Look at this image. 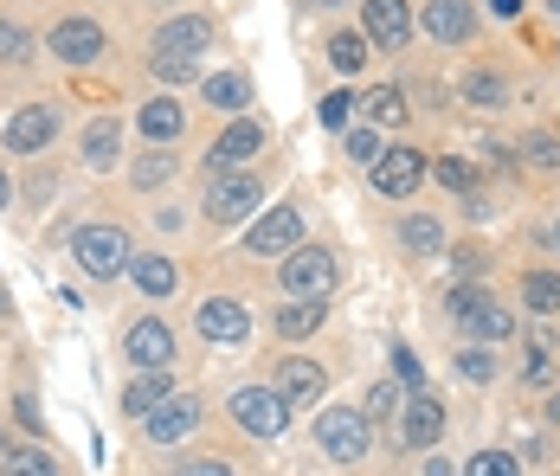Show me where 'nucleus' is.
<instances>
[{
	"mask_svg": "<svg viewBox=\"0 0 560 476\" xmlns=\"http://www.w3.org/2000/svg\"><path fill=\"white\" fill-rule=\"evenodd\" d=\"M283 290L296 297V303H323L329 290H336V258L323 252V245H296L290 258H283Z\"/></svg>",
	"mask_w": 560,
	"mask_h": 476,
	"instance_id": "nucleus-1",
	"label": "nucleus"
},
{
	"mask_svg": "<svg viewBox=\"0 0 560 476\" xmlns=\"http://www.w3.org/2000/svg\"><path fill=\"white\" fill-rule=\"evenodd\" d=\"M71 258H78V270L84 277H122L129 270V239L116 232V225H84L78 239H71Z\"/></svg>",
	"mask_w": 560,
	"mask_h": 476,
	"instance_id": "nucleus-2",
	"label": "nucleus"
},
{
	"mask_svg": "<svg viewBox=\"0 0 560 476\" xmlns=\"http://www.w3.org/2000/svg\"><path fill=\"white\" fill-rule=\"evenodd\" d=\"M451 316L464 322L477 341H503V335H515V316H509L503 303H490L477 283H457V290H451Z\"/></svg>",
	"mask_w": 560,
	"mask_h": 476,
	"instance_id": "nucleus-3",
	"label": "nucleus"
},
{
	"mask_svg": "<svg viewBox=\"0 0 560 476\" xmlns=\"http://www.w3.org/2000/svg\"><path fill=\"white\" fill-rule=\"evenodd\" d=\"M296 245H303V212L296 207L265 212V219L245 232V252H252V258H290Z\"/></svg>",
	"mask_w": 560,
	"mask_h": 476,
	"instance_id": "nucleus-4",
	"label": "nucleus"
},
{
	"mask_svg": "<svg viewBox=\"0 0 560 476\" xmlns=\"http://www.w3.org/2000/svg\"><path fill=\"white\" fill-rule=\"evenodd\" d=\"M316 438H323V451L336 457V464H361L368 457V419L361 413H348V406H336V413H323V425H316Z\"/></svg>",
	"mask_w": 560,
	"mask_h": 476,
	"instance_id": "nucleus-5",
	"label": "nucleus"
},
{
	"mask_svg": "<svg viewBox=\"0 0 560 476\" xmlns=\"http://www.w3.org/2000/svg\"><path fill=\"white\" fill-rule=\"evenodd\" d=\"M283 406L278 393H265V386H238L232 393V419H238V431H252V438H278L283 431Z\"/></svg>",
	"mask_w": 560,
	"mask_h": 476,
	"instance_id": "nucleus-6",
	"label": "nucleus"
},
{
	"mask_svg": "<svg viewBox=\"0 0 560 476\" xmlns=\"http://www.w3.org/2000/svg\"><path fill=\"white\" fill-rule=\"evenodd\" d=\"M258 200H265V181L258 174H220L213 187H207V212L213 219H245V212H258Z\"/></svg>",
	"mask_w": 560,
	"mask_h": 476,
	"instance_id": "nucleus-7",
	"label": "nucleus"
},
{
	"mask_svg": "<svg viewBox=\"0 0 560 476\" xmlns=\"http://www.w3.org/2000/svg\"><path fill=\"white\" fill-rule=\"evenodd\" d=\"M200 419H207V406H200L194 393H168V399H162V406L142 419V431H149L155 444H180V438H187Z\"/></svg>",
	"mask_w": 560,
	"mask_h": 476,
	"instance_id": "nucleus-8",
	"label": "nucleus"
},
{
	"mask_svg": "<svg viewBox=\"0 0 560 476\" xmlns=\"http://www.w3.org/2000/svg\"><path fill=\"white\" fill-rule=\"evenodd\" d=\"M425 167H432V161L419 155V149H387V155L374 161V187H381L387 200H406V194L425 181Z\"/></svg>",
	"mask_w": 560,
	"mask_h": 476,
	"instance_id": "nucleus-9",
	"label": "nucleus"
},
{
	"mask_svg": "<svg viewBox=\"0 0 560 476\" xmlns=\"http://www.w3.org/2000/svg\"><path fill=\"white\" fill-rule=\"evenodd\" d=\"M194 322H200V335H207V341H225V348L252 335V316H245V303H232V297H207Z\"/></svg>",
	"mask_w": 560,
	"mask_h": 476,
	"instance_id": "nucleus-10",
	"label": "nucleus"
},
{
	"mask_svg": "<svg viewBox=\"0 0 560 476\" xmlns=\"http://www.w3.org/2000/svg\"><path fill=\"white\" fill-rule=\"evenodd\" d=\"M52 136H58L52 104H26L13 123H7V149H13V155H33V149H46Z\"/></svg>",
	"mask_w": 560,
	"mask_h": 476,
	"instance_id": "nucleus-11",
	"label": "nucleus"
},
{
	"mask_svg": "<svg viewBox=\"0 0 560 476\" xmlns=\"http://www.w3.org/2000/svg\"><path fill=\"white\" fill-rule=\"evenodd\" d=\"M368 39L374 46H387V53H399L406 39H412V13H406V0H368Z\"/></svg>",
	"mask_w": 560,
	"mask_h": 476,
	"instance_id": "nucleus-12",
	"label": "nucleus"
},
{
	"mask_svg": "<svg viewBox=\"0 0 560 476\" xmlns=\"http://www.w3.org/2000/svg\"><path fill=\"white\" fill-rule=\"evenodd\" d=\"M52 53L65 58V65H97V58H104V26L65 20V26H52Z\"/></svg>",
	"mask_w": 560,
	"mask_h": 476,
	"instance_id": "nucleus-13",
	"label": "nucleus"
},
{
	"mask_svg": "<svg viewBox=\"0 0 560 476\" xmlns=\"http://www.w3.org/2000/svg\"><path fill=\"white\" fill-rule=\"evenodd\" d=\"M323 386H329V373L316 368V361H283L278 368V399L283 406H316Z\"/></svg>",
	"mask_w": 560,
	"mask_h": 476,
	"instance_id": "nucleus-14",
	"label": "nucleus"
},
{
	"mask_svg": "<svg viewBox=\"0 0 560 476\" xmlns=\"http://www.w3.org/2000/svg\"><path fill=\"white\" fill-rule=\"evenodd\" d=\"M129 361H136L142 373L168 368V361H174V335H168V322H136V328H129Z\"/></svg>",
	"mask_w": 560,
	"mask_h": 476,
	"instance_id": "nucleus-15",
	"label": "nucleus"
},
{
	"mask_svg": "<svg viewBox=\"0 0 560 476\" xmlns=\"http://www.w3.org/2000/svg\"><path fill=\"white\" fill-rule=\"evenodd\" d=\"M194 53H207V20L200 13H180L155 33V58H194Z\"/></svg>",
	"mask_w": 560,
	"mask_h": 476,
	"instance_id": "nucleus-16",
	"label": "nucleus"
},
{
	"mask_svg": "<svg viewBox=\"0 0 560 476\" xmlns=\"http://www.w3.org/2000/svg\"><path fill=\"white\" fill-rule=\"evenodd\" d=\"M399 438H406V444H419V451H432V444L445 438V406L419 393V399L406 406V419H399Z\"/></svg>",
	"mask_w": 560,
	"mask_h": 476,
	"instance_id": "nucleus-17",
	"label": "nucleus"
},
{
	"mask_svg": "<svg viewBox=\"0 0 560 476\" xmlns=\"http://www.w3.org/2000/svg\"><path fill=\"white\" fill-rule=\"evenodd\" d=\"M258 142H265L258 116H238V123L225 129L220 142H213V155H207V167H232V161H252V155H258Z\"/></svg>",
	"mask_w": 560,
	"mask_h": 476,
	"instance_id": "nucleus-18",
	"label": "nucleus"
},
{
	"mask_svg": "<svg viewBox=\"0 0 560 476\" xmlns=\"http://www.w3.org/2000/svg\"><path fill=\"white\" fill-rule=\"evenodd\" d=\"M425 33L445 39V46H457V39L477 33V13H470L464 0H432V7H425Z\"/></svg>",
	"mask_w": 560,
	"mask_h": 476,
	"instance_id": "nucleus-19",
	"label": "nucleus"
},
{
	"mask_svg": "<svg viewBox=\"0 0 560 476\" xmlns=\"http://www.w3.org/2000/svg\"><path fill=\"white\" fill-rule=\"evenodd\" d=\"M168 393H174V380H168L162 368H155V373H136V380H129V393H122V406H129L136 419H149V413H155Z\"/></svg>",
	"mask_w": 560,
	"mask_h": 476,
	"instance_id": "nucleus-20",
	"label": "nucleus"
},
{
	"mask_svg": "<svg viewBox=\"0 0 560 476\" xmlns=\"http://www.w3.org/2000/svg\"><path fill=\"white\" fill-rule=\"evenodd\" d=\"M129 277H136L142 297H168L174 283H180V270H174L168 258H129Z\"/></svg>",
	"mask_w": 560,
	"mask_h": 476,
	"instance_id": "nucleus-21",
	"label": "nucleus"
},
{
	"mask_svg": "<svg viewBox=\"0 0 560 476\" xmlns=\"http://www.w3.org/2000/svg\"><path fill=\"white\" fill-rule=\"evenodd\" d=\"M180 123H187V116H180V104H168V97L142 104V136H149V142H174V136H180Z\"/></svg>",
	"mask_w": 560,
	"mask_h": 476,
	"instance_id": "nucleus-22",
	"label": "nucleus"
},
{
	"mask_svg": "<svg viewBox=\"0 0 560 476\" xmlns=\"http://www.w3.org/2000/svg\"><path fill=\"white\" fill-rule=\"evenodd\" d=\"M361 116H368V123H381V129H393V123H406V97H399L393 84H381V91H368V97H361Z\"/></svg>",
	"mask_w": 560,
	"mask_h": 476,
	"instance_id": "nucleus-23",
	"label": "nucleus"
},
{
	"mask_svg": "<svg viewBox=\"0 0 560 476\" xmlns=\"http://www.w3.org/2000/svg\"><path fill=\"white\" fill-rule=\"evenodd\" d=\"M207 104L213 109H245L252 104V84H245L238 71H220V78H207Z\"/></svg>",
	"mask_w": 560,
	"mask_h": 476,
	"instance_id": "nucleus-24",
	"label": "nucleus"
},
{
	"mask_svg": "<svg viewBox=\"0 0 560 476\" xmlns=\"http://www.w3.org/2000/svg\"><path fill=\"white\" fill-rule=\"evenodd\" d=\"M278 328L290 335V341L316 335V328H323V303H283V310H278Z\"/></svg>",
	"mask_w": 560,
	"mask_h": 476,
	"instance_id": "nucleus-25",
	"label": "nucleus"
},
{
	"mask_svg": "<svg viewBox=\"0 0 560 476\" xmlns=\"http://www.w3.org/2000/svg\"><path fill=\"white\" fill-rule=\"evenodd\" d=\"M116 142H122V129H116L110 116H104V123H91V136H84V161H91V167H110Z\"/></svg>",
	"mask_w": 560,
	"mask_h": 476,
	"instance_id": "nucleus-26",
	"label": "nucleus"
},
{
	"mask_svg": "<svg viewBox=\"0 0 560 476\" xmlns=\"http://www.w3.org/2000/svg\"><path fill=\"white\" fill-rule=\"evenodd\" d=\"M522 297H528V310H535V316H555V310H560V277H555V270H535V277L522 283Z\"/></svg>",
	"mask_w": 560,
	"mask_h": 476,
	"instance_id": "nucleus-27",
	"label": "nucleus"
},
{
	"mask_svg": "<svg viewBox=\"0 0 560 476\" xmlns=\"http://www.w3.org/2000/svg\"><path fill=\"white\" fill-rule=\"evenodd\" d=\"M329 65H336V71H361V65H368V39H361V33H336V39H329Z\"/></svg>",
	"mask_w": 560,
	"mask_h": 476,
	"instance_id": "nucleus-28",
	"label": "nucleus"
},
{
	"mask_svg": "<svg viewBox=\"0 0 560 476\" xmlns=\"http://www.w3.org/2000/svg\"><path fill=\"white\" fill-rule=\"evenodd\" d=\"M399 239H406V252H439V245H445L439 219H406V225H399Z\"/></svg>",
	"mask_w": 560,
	"mask_h": 476,
	"instance_id": "nucleus-29",
	"label": "nucleus"
},
{
	"mask_svg": "<svg viewBox=\"0 0 560 476\" xmlns=\"http://www.w3.org/2000/svg\"><path fill=\"white\" fill-rule=\"evenodd\" d=\"M464 97H470V104H503L509 84L497 78V71H470V78H464Z\"/></svg>",
	"mask_w": 560,
	"mask_h": 476,
	"instance_id": "nucleus-30",
	"label": "nucleus"
},
{
	"mask_svg": "<svg viewBox=\"0 0 560 476\" xmlns=\"http://www.w3.org/2000/svg\"><path fill=\"white\" fill-rule=\"evenodd\" d=\"M432 167H439V181H445L451 194H470V187H477V167L464 155H445V161H432Z\"/></svg>",
	"mask_w": 560,
	"mask_h": 476,
	"instance_id": "nucleus-31",
	"label": "nucleus"
},
{
	"mask_svg": "<svg viewBox=\"0 0 560 476\" xmlns=\"http://www.w3.org/2000/svg\"><path fill=\"white\" fill-rule=\"evenodd\" d=\"M174 167H180L174 155H155L149 149V155L136 161V187H162V181H174Z\"/></svg>",
	"mask_w": 560,
	"mask_h": 476,
	"instance_id": "nucleus-32",
	"label": "nucleus"
},
{
	"mask_svg": "<svg viewBox=\"0 0 560 476\" xmlns=\"http://www.w3.org/2000/svg\"><path fill=\"white\" fill-rule=\"evenodd\" d=\"M7 476H58L46 451H7Z\"/></svg>",
	"mask_w": 560,
	"mask_h": 476,
	"instance_id": "nucleus-33",
	"label": "nucleus"
},
{
	"mask_svg": "<svg viewBox=\"0 0 560 476\" xmlns=\"http://www.w3.org/2000/svg\"><path fill=\"white\" fill-rule=\"evenodd\" d=\"M381 155H387V149H381L374 129H348V161H354V167H374Z\"/></svg>",
	"mask_w": 560,
	"mask_h": 476,
	"instance_id": "nucleus-34",
	"label": "nucleus"
},
{
	"mask_svg": "<svg viewBox=\"0 0 560 476\" xmlns=\"http://www.w3.org/2000/svg\"><path fill=\"white\" fill-rule=\"evenodd\" d=\"M464 476H522V471H515L509 451H477V457L464 464Z\"/></svg>",
	"mask_w": 560,
	"mask_h": 476,
	"instance_id": "nucleus-35",
	"label": "nucleus"
},
{
	"mask_svg": "<svg viewBox=\"0 0 560 476\" xmlns=\"http://www.w3.org/2000/svg\"><path fill=\"white\" fill-rule=\"evenodd\" d=\"M457 373H464V380H477V386H483V380H497V361H490V355H483V348H457Z\"/></svg>",
	"mask_w": 560,
	"mask_h": 476,
	"instance_id": "nucleus-36",
	"label": "nucleus"
},
{
	"mask_svg": "<svg viewBox=\"0 0 560 476\" xmlns=\"http://www.w3.org/2000/svg\"><path fill=\"white\" fill-rule=\"evenodd\" d=\"M522 161H535V167H560V142L555 136H522Z\"/></svg>",
	"mask_w": 560,
	"mask_h": 476,
	"instance_id": "nucleus-37",
	"label": "nucleus"
},
{
	"mask_svg": "<svg viewBox=\"0 0 560 476\" xmlns=\"http://www.w3.org/2000/svg\"><path fill=\"white\" fill-rule=\"evenodd\" d=\"M393 373H399V386H412V393L425 386V368H419V355H412V348H393Z\"/></svg>",
	"mask_w": 560,
	"mask_h": 476,
	"instance_id": "nucleus-38",
	"label": "nucleus"
},
{
	"mask_svg": "<svg viewBox=\"0 0 560 476\" xmlns=\"http://www.w3.org/2000/svg\"><path fill=\"white\" fill-rule=\"evenodd\" d=\"M20 58H26V33L13 20H0V65H20Z\"/></svg>",
	"mask_w": 560,
	"mask_h": 476,
	"instance_id": "nucleus-39",
	"label": "nucleus"
},
{
	"mask_svg": "<svg viewBox=\"0 0 560 476\" xmlns=\"http://www.w3.org/2000/svg\"><path fill=\"white\" fill-rule=\"evenodd\" d=\"M348 116H354V97H323V116H316V123H323V129H341V123H348Z\"/></svg>",
	"mask_w": 560,
	"mask_h": 476,
	"instance_id": "nucleus-40",
	"label": "nucleus"
},
{
	"mask_svg": "<svg viewBox=\"0 0 560 476\" xmlns=\"http://www.w3.org/2000/svg\"><path fill=\"white\" fill-rule=\"evenodd\" d=\"M194 65H200V58H155V78L180 84V78H194Z\"/></svg>",
	"mask_w": 560,
	"mask_h": 476,
	"instance_id": "nucleus-41",
	"label": "nucleus"
},
{
	"mask_svg": "<svg viewBox=\"0 0 560 476\" xmlns=\"http://www.w3.org/2000/svg\"><path fill=\"white\" fill-rule=\"evenodd\" d=\"M393 406H399V393H393V386H374V393H368V413H361V419H387Z\"/></svg>",
	"mask_w": 560,
	"mask_h": 476,
	"instance_id": "nucleus-42",
	"label": "nucleus"
},
{
	"mask_svg": "<svg viewBox=\"0 0 560 476\" xmlns=\"http://www.w3.org/2000/svg\"><path fill=\"white\" fill-rule=\"evenodd\" d=\"M13 419L26 425V431H46V425H39V406H33V399H26V393H20V399H13Z\"/></svg>",
	"mask_w": 560,
	"mask_h": 476,
	"instance_id": "nucleus-43",
	"label": "nucleus"
},
{
	"mask_svg": "<svg viewBox=\"0 0 560 476\" xmlns=\"http://www.w3.org/2000/svg\"><path fill=\"white\" fill-rule=\"evenodd\" d=\"M174 476H232V471H225L220 457H200V464H180Z\"/></svg>",
	"mask_w": 560,
	"mask_h": 476,
	"instance_id": "nucleus-44",
	"label": "nucleus"
},
{
	"mask_svg": "<svg viewBox=\"0 0 560 476\" xmlns=\"http://www.w3.org/2000/svg\"><path fill=\"white\" fill-rule=\"evenodd\" d=\"M490 7H497V13H509V20H515V13H522V0H490Z\"/></svg>",
	"mask_w": 560,
	"mask_h": 476,
	"instance_id": "nucleus-45",
	"label": "nucleus"
},
{
	"mask_svg": "<svg viewBox=\"0 0 560 476\" xmlns=\"http://www.w3.org/2000/svg\"><path fill=\"white\" fill-rule=\"evenodd\" d=\"M425 476H457V471H451V464H425Z\"/></svg>",
	"mask_w": 560,
	"mask_h": 476,
	"instance_id": "nucleus-46",
	"label": "nucleus"
},
{
	"mask_svg": "<svg viewBox=\"0 0 560 476\" xmlns=\"http://www.w3.org/2000/svg\"><path fill=\"white\" fill-rule=\"evenodd\" d=\"M548 419H555V425H560V393H555V399H548Z\"/></svg>",
	"mask_w": 560,
	"mask_h": 476,
	"instance_id": "nucleus-47",
	"label": "nucleus"
},
{
	"mask_svg": "<svg viewBox=\"0 0 560 476\" xmlns=\"http://www.w3.org/2000/svg\"><path fill=\"white\" fill-rule=\"evenodd\" d=\"M7 194H13V187H7V174H0V207H7Z\"/></svg>",
	"mask_w": 560,
	"mask_h": 476,
	"instance_id": "nucleus-48",
	"label": "nucleus"
},
{
	"mask_svg": "<svg viewBox=\"0 0 560 476\" xmlns=\"http://www.w3.org/2000/svg\"><path fill=\"white\" fill-rule=\"evenodd\" d=\"M0 471H7V451H0Z\"/></svg>",
	"mask_w": 560,
	"mask_h": 476,
	"instance_id": "nucleus-49",
	"label": "nucleus"
},
{
	"mask_svg": "<svg viewBox=\"0 0 560 476\" xmlns=\"http://www.w3.org/2000/svg\"><path fill=\"white\" fill-rule=\"evenodd\" d=\"M323 7H341V0H323Z\"/></svg>",
	"mask_w": 560,
	"mask_h": 476,
	"instance_id": "nucleus-50",
	"label": "nucleus"
},
{
	"mask_svg": "<svg viewBox=\"0 0 560 476\" xmlns=\"http://www.w3.org/2000/svg\"><path fill=\"white\" fill-rule=\"evenodd\" d=\"M555 13H560V0H555Z\"/></svg>",
	"mask_w": 560,
	"mask_h": 476,
	"instance_id": "nucleus-51",
	"label": "nucleus"
}]
</instances>
